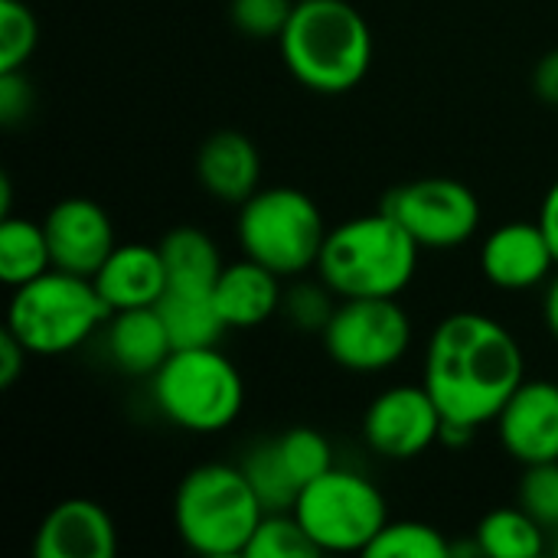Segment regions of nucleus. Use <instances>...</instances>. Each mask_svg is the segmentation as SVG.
<instances>
[{"label":"nucleus","mask_w":558,"mask_h":558,"mask_svg":"<svg viewBox=\"0 0 558 558\" xmlns=\"http://www.w3.org/2000/svg\"><path fill=\"white\" fill-rule=\"evenodd\" d=\"M242 471L248 477V484L255 487L265 513H278V510H294V500L301 494L298 481L291 477V471L284 468L278 448H275V438L268 441H258L245 461H242Z\"/></svg>","instance_id":"obj_24"},{"label":"nucleus","mask_w":558,"mask_h":558,"mask_svg":"<svg viewBox=\"0 0 558 558\" xmlns=\"http://www.w3.org/2000/svg\"><path fill=\"white\" fill-rule=\"evenodd\" d=\"M340 298L324 284V281H301L294 278V284L284 291L281 301V314L284 320L301 330V333H324V327L330 324L333 311H337Z\"/></svg>","instance_id":"obj_29"},{"label":"nucleus","mask_w":558,"mask_h":558,"mask_svg":"<svg viewBox=\"0 0 558 558\" xmlns=\"http://www.w3.org/2000/svg\"><path fill=\"white\" fill-rule=\"evenodd\" d=\"M369 558H451L454 546L448 536L422 520H389L363 553Z\"/></svg>","instance_id":"obj_25"},{"label":"nucleus","mask_w":558,"mask_h":558,"mask_svg":"<svg viewBox=\"0 0 558 558\" xmlns=\"http://www.w3.org/2000/svg\"><path fill=\"white\" fill-rule=\"evenodd\" d=\"M157 314L173 340V350L183 347H216L222 333L229 330L213 288H183V284H167L163 298L157 301Z\"/></svg>","instance_id":"obj_20"},{"label":"nucleus","mask_w":558,"mask_h":558,"mask_svg":"<svg viewBox=\"0 0 558 558\" xmlns=\"http://www.w3.org/2000/svg\"><path fill=\"white\" fill-rule=\"evenodd\" d=\"M320 556V549L311 543L304 526L291 510L265 513L255 536L245 546V558H311Z\"/></svg>","instance_id":"obj_26"},{"label":"nucleus","mask_w":558,"mask_h":558,"mask_svg":"<svg viewBox=\"0 0 558 558\" xmlns=\"http://www.w3.org/2000/svg\"><path fill=\"white\" fill-rule=\"evenodd\" d=\"M298 0H232L229 16L235 29L248 39H275L288 26Z\"/></svg>","instance_id":"obj_31"},{"label":"nucleus","mask_w":558,"mask_h":558,"mask_svg":"<svg viewBox=\"0 0 558 558\" xmlns=\"http://www.w3.org/2000/svg\"><path fill=\"white\" fill-rule=\"evenodd\" d=\"M523 379L526 353L513 330L490 314H448L425 343L422 383L445 422L468 428L490 425Z\"/></svg>","instance_id":"obj_1"},{"label":"nucleus","mask_w":558,"mask_h":558,"mask_svg":"<svg viewBox=\"0 0 558 558\" xmlns=\"http://www.w3.org/2000/svg\"><path fill=\"white\" fill-rule=\"evenodd\" d=\"M445 415L432 392L415 383L383 389L363 412V441L386 461H412L441 441Z\"/></svg>","instance_id":"obj_11"},{"label":"nucleus","mask_w":558,"mask_h":558,"mask_svg":"<svg viewBox=\"0 0 558 558\" xmlns=\"http://www.w3.org/2000/svg\"><path fill=\"white\" fill-rule=\"evenodd\" d=\"M291 513L320 549V556L366 553L379 530L389 523L383 490L366 474L337 464L298 494Z\"/></svg>","instance_id":"obj_8"},{"label":"nucleus","mask_w":558,"mask_h":558,"mask_svg":"<svg viewBox=\"0 0 558 558\" xmlns=\"http://www.w3.org/2000/svg\"><path fill=\"white\" fill-rule=\"evenodd\" d=\"M549 549H553V553H556V556H558V536H556V543H553V546H549Z\"/></svg>","instance_id":"obj_37"},{"label":"nucleus","mask_w":558,"mask_h":558,"mask_svg":"<svg viewBox=\"0 0 558 558\" xmlns=\"http://www.w3.org/2000/svg\"><path fill=\"white\" fill-rule=\"evenodd\" d=\"M235 239L242 255L294 281L317 268L327 226L320 206L298 186H262L239 206Z\"/></svg>","instance_id":"obj_7"},{"label":"nucleus","mask_w":558,"mask_h":558,"mask_svg":"<svg viewBox=\"0 0 558 558\" xmlns=\"http://www.w3.org/2000/svg\"><path fill=\"white\" fill-rule=\"evenodd\" d=\"M284 278L265 268L262 262L242 255L239 262H226L216 284L213 298L216 307L226 320L229 330H255L268 324L284 301Z\"/></svg>","instance_id":"obj_17"},{"label":"nucleus","mask_w":558,"mask_h":558,"mask_svg":"<svg viewBox=\"0 0 558 558\" xmlns=\"http://www.w3.org/2000/svg\"><path fill=\"white\" fill-rule=\"evenodd\" d=\"M517 504L536 517L549 533H558V461L523 468Z\"/></svg>","instance_id":"obj_30"},{"label":"nucleus","mask_w":558,"mask_h":558,"mask_svg":"<svg viewBox=\"0 0 558 558\" xmlns=\"http://www.w3.org/2000/svg\"><path fill=\"white\" fill-rule=\"evenodd\" d=\"M26 356H29V350L3 327V333H0V386L3 389H10L20 379V373L26 366Z\"/></svg>","instance_id":"obj_33"},{"label":"nucleus","mask_w":558,"mask_h":558,"mask_svg":"<svg viewBox=\"0 0 558 558\" xmlns=\"http://www.w3.org/2000/svg\"><path fill=\"white\" fill-rule=\"evenodd\" d=\"M39 43V23L23 0H0V72L26 69Z\"/></svg>","instance_id":"obj_28"},{"label":"nucleus","mask_w":558,"mask_h":558,"mask_svg":"<svg viewBox=\"0 0 558 558\" xmlns=\"http://www.w3.org/2000/svg\"><path fill=\"white\" fill-rule=\"evenodd\" d=\"M196 177L213 199L242 206L252 193L262 190V154L248 134L216 131L196 154Z\"/></svg>","instance_id":"obj_18"},{"label":"nucleus","mask_w":558,"mask_h":558,"mask_svg":"<svg viewBox=\"0 0 558 558\" xmlns=\"http://www.w3.org/2000/svg\"><path fill=\"white\" fill-rule=\"evenodd\" d=\"M379 209H386L422 252H454L468 245L484 219L477 193L451 177H422L392 186Z\"/></svg>","instance_id":"obj_10"},{"label":"nucleus","mask_w":558,"mask_h":558,"mask_svg":"<svg viewBox=\"0 0 558 558\" xmlns=\"http://www.w3.org/2000/svg\"><path fill=\"white\" fill-rule=\"evenodd\" d=\"M275 448H278L284 468L291 471V477L298 481L301 490L314 477H320V474H327L333 468V448L317 428H307V425L288 428L284 435L275 438Z\"/></svg>","instance_id":"obj_27"},{"label":"nucleus","mask_w":558,"mask_h":558,"mask_svg":"<svg viewBox=\"0 0 558 558\" xmlns=\"http://www.w3.org/2000/svg\"><path fill=\"white\" fill-rule=\"evenodd\" d=\"M558 262L539 219L536 222H504L481 245V275L500 291H533L546 288Z\"/></svg>","instance_id":"obj_14"},{"label":"nucleus","mask_w":558,"mask_h":558,"mask_svg":"<svg viewBox=\"0 0 558 558\" xmlns=\"http://www.w3.org/2000/svg\"><path fill=\"white\" fill-rule=\"evenodd\" d=\"M33 111V85L26 78L23 69L13 72H0V121L7 128L26 121V114Z\"/></svg>","instance_id":"obj_32"},{"label":"nucleus","mask_w":558,"mask_h":558,"mask_svg":"<svg viewBox=\"0 0 558 558\" xmlns=\"http://www.w3.org/2000/svg\"><path fill=\"white\" fill-rule=\"evenodd\" d=\"M52 268V252L43 222L3 216L0 222V281L13 291Z\"/></svg>","instance_id":"obj_23"},{"label":"nucleus","mask_w":558,"mask_h":558,"mask_svg":"<svg viewBox=\"0 0 558 558\" xmlns=\"http://www.w3.org/2000/svg\"><path fill=\"white\" fill-rule=\"evenodd\" d=\"M52 268L92 278L105 258L114 252V226L105 206L88 196H65L59 199L43 219Z\"/></svg>","instance_id":"obj_12"},{"label":"nucleus","mask_w":558,"mask_h":558,"mask_svg":"<svg viewBox=\"0 0 558 558\" xmlns=\"http://www.w3.org/2000/svg\"><path fill=\"white\" fill-rule=\"evenodd\" d=\"M111 307L95 281L62 268L13 288L7 304V330L29 350V356H62L78 350L101 330Z\"/></svg>","instance_id":"obj_5"},{"label":"nucleus","mask_w":558,"mask_h":558,"mask_svg":"<svg viewBox=\"0 0 558 558\" xmlns=\"http://www.w3.org/2000/svg\"><path fill=\"white\" fill-rule=\"evenodd\" d=\"M504 451L530 468L558 461V383L523 379L494 418Z\"/></svg>","instance_id":"obj_13"},{"label":"nucleus","mask_w":558,"mask_h":558,"mask_svg":"<svg viewBox=\"0 0 558 558\" xmlns=\"http://www.w3.org/2000/svg\"><path fill=\"white\" fill-rule=\"evenodd\" d=\"M543 324H546L549 337L558 343V268L556 275L546 281V291H543Z\"/></svg>","instance_id":"obj_36"},{"label":"nucleus","mask_w":558,"mask_h":558,"mask_svg":"<svg viewBox=\"0 0 558 558\" xmlns=\"http://www.w3.org/2000/svg\"><path fill=\"white\" fill-rule=\"evenodd\" d=\"M105 353L124 376L150 379L173 353V340L157 307L114 311L105 324Z\"/></svg>","instance_id":"obj_19"},{"label":"nucleus","mask_w":558,"mask_h":558,"mask_svg":"<svg viewBox=\"0 0 558 558\" xmlns=\"http://www.w3.org/2000/svg\"><path fill=\"white\" fill-rule=\"evenodd\" d=\"M418 258L422 245L379 209L327 229L317 278L337 298H399L415 278Z\"/></svg>","instance_id":"obj_3"},{"label":"nucleus","mask_w":558,"mask_h":558,"mask_svg":"<svg viewBox=\"0 0 558 558\" xmlns=\"http://www.w3.org/2000/svg\"><path fill=\"white\" fill-rule=\"evenodd\" d=\"M150 399L173 428L219 435L232 428L245 409V379L219 343L183 347L150 376Z\"/></svg>","instance_id":"obj_6"},{"label":"nucleus","mask_w":558,"mask_h":558,"mask_svg":"<svg viewBox=\"0 0 558 558\" xmlns=\"http://www.w3.org/2000/svg\"><path fill=\"white\" fill-rule=\"evenodd\" d=\"M157 245H160L170 284L213 288L219 271H222V265H226L222 255H219L216 239L209 232L196 229V226H177Z\"/></svg>","instance_id":"obj_22"},{"label":"nucleus","mask_w":558,"mask_h":558,"mask_svg":"<svg viewBox=\"0 0 558 558\" xmlns=\"http://www.w3.org/2000/svg\"><path fill=\"white\" fill-rule=\"evenodd\" d=\"M278 49L304 88L343 95L373 65V29L350 0H298L278 36Z\"/></svg>","instance_id":"obj_2"},{"label":"nucleus","mask_w":558,"mask_h":558,"mask_svg":"<svg viewBox=\"0 0 558 558\" xmlns=\"http://www.w3.org/2000/svg\"><path fill=\"white\" fill-rule=\"evenodd\" d=\"M533 88L543 101L558 105V49L546 52L539 62H536V72H533Z\"/></svg>","instance_id":"obj_34"},{"label":"nucleus","mask_w":558,"mask_h":558,"mask_svg":"<svg viewBox=\"0 0 558 558\" xmlns=\"http://www.w3.org/2000/svg\"><path fill=\"white\" fill-rule=\"evenodd\" d=\"M536 219H539V226H543V232H546V239H549L558 262V180L549 186V193L543 196V206H539Z\"/></svg>","instance_id":"obj_35"},{"label":"nucleus","mask_w":558,"mask_h":558,"mask_svg":"<svg viewBox=\"0 0 558 558\" xmlns=\"http://www.w3.org/2000/svg\"><path fill=\"white\" fill-rule=\"evenodd\" d=\"M412 317L396 298H340L320 340L350 373H386L412 350Z\"/></svg>","instance_id":"obj_9"},{"label":"nucleus","mask_w":558,"mask_h":558,"mask_svg":"<svg viewBox=\"0 0 558 558\" xmlns=\"http://www.w3.org/2000/svg\"><path fill=\"white\" fill-rule=\"evenodd\" d=\"M36 558H114L118 526L111 513L85 497L56 504L33 536Z\"/></svg>","instance_id":"obj_15"},{"label":"nucleus","mask_w":558,"mask_h":558,"mask_svg":"<svg viewBox=\"0 0 558 558\" xmlns=\"http://www.w3.org/2000/svg\"><path fill=\"white\" fill-rule=\"evenodd\" d=\"M262 517L265 507L242 464H199L183 474L173 494V530L196 556H245Z\"/></svg>","instance_id":"obj_4"},{"label":"nucleus","mask_w":558,"mask_h":558,"mask_svg":"<svg viewBox=\"0 0 558 558\" xmlns=\"http://www.w3.org/2000/svg\"><path fill=\"white\" fill-rule=\"evenodd\" d=\"M98 294L114 311H134V307H157L163 298L170 275L160 255V245L147 242H118L114 252L105 258V265L92 275Z\"/></svg>","instance_id":"obj_16"},{"label":"nucleus","mask_w":558,"mask_h":558,"mask_svg":"<svg viewBox=\"0 0 558 558\" xmlns=\"http://www.w3.org/2000/svg\"><path fill=\"white\" fill-rule=\"evenodd\" d=\"M546 533L549 530L517 504L490 510L477 523L474 543L487 558H539L549 549Z\"/></svg>","instance_id":"obj_21"}]
</instances>
